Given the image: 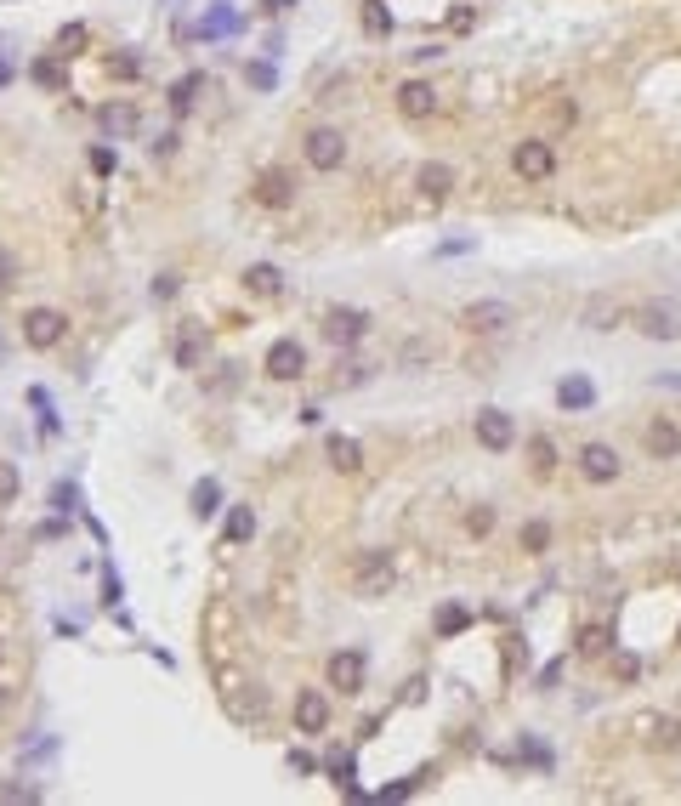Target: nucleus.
<instances>
[{"label": "nucleus", "instance_id": "obj_1", "mask_svg": "<svg viewBox=\"0 0 681 806\" xmlns=\"http://www.w3.org/2000/svg\"><path fill=\"white\" fill-rule=\"evenodd\" d=\"M392 585H398V574H392V557H386V551H364V557H358V568H352V591L364 596V602H381Z\"/></svg>", "mask_w": 681, "mask_h": 806}, {"label": "nucleus", "instance_id": "obj_2", "mask_svg": "<svg viewBox=\"0 0 681 806\" xmlns=\"http://www.w3.org/2000/svg\"><path fill=\"white\" fill-rule=\"evenodd\" d=\"M301 154H307L313 171H341V165H347V137H341L335 125H318V131H307Z\"/></svg>", "mask_w": 681, "mask_h": 806}, {"label": "nucleus", "instance_id": "obj_3", "mask_svg": "<svg viewBox=\"0 0 681 806\" xmlns=\"http://www.w3.org/2000/svg\"><path fill=\"white\" fill-rule=\"evenodd\" d=\"M63 335H69V318L57 313V307H29V313H23V341L35 352H52Z\"/></svg>", "mask_w": 681, "mask_h": 806}, {"label": "nucleus", "instance_id": "obj_4", "mask_svg": "<svg viewBox=\"0 0 681 806\" xmlns=\"http://www.w3.org/2000/svg\"><path fill=\"white\" fill-rule=\"evenodd\" d=\"M511 171L523 176V182H545V176L557 171V154H551V142H540V137L517 142V148H511Z\"/></svg>", "mask_w": 681, "mask_h": 806}, {"label": "nucleus", "instance_id": "obj_5", "mask_svg": "<svg viewBox=\"0 0 681 806\" xmlns=\"http://www.w3.org/2000/svg\"><path fill=\"white\" fill-rule=\"evenodd\" d=\"M460 324H466L472 335H500V330H511V324H517V313H511V301H472Z\"/></svg>", "mask_w": 681, "mask_h": 806}, {"label": "nucleus", "instance_id": "obj_6", "mask_svg": "<svg viewBox=\"0 0 681 806\" xmlns=\"http://www.w3.org/2000/svg\"><path fill=\"white\" fill-rule=\"evenodd\" d=\"M477 443H483L489 455H506L511 443H517V426H511L506 409H477Z\"/></svg>", "mask_w": 681, "mask_h": 806}, {"label": "nucleus", "instance_id": "obj_7", "mask_svg": "<svg viewBox=\"0 0 681 806\" xmlns=\"http://www.w3.org/2000/svg\"><path fill=\"white\" fill-rule=\"evenodd\" d=\"M579 477L585 483H613L619 477V449L613 443H585L579 449Z\"/></svg>", "mask_w": 681, "mask_h": 806}, {"label": "nucleus", "instance_id": "obj_8", "mask_svg": "<svg viewBox=\"0 0 681 806\" xmlns=\"http://www.w3.org/2000/svg\"><path fill=\"white\" fill-rule=\"evenodd\" d=\"M324 335H330L335 347L364 341V335H369V313H358V307H330V313H324Z\"/></svg>", "mask_w": 681, "mask_h": 806}, {"label": "nucleus", "instance_id": "obj_9", "mask_svg": "<svg viewBox=\"0 0 681 806\" xmlns=\"http://www.w3.org/2000/svg\"><path fill=\"white\" fill-rule=\"evenodd\" d=\"M250 199L267 205V211H284V205L296 199V176H290V171H262V176H256V188H250Z\"/></svg>", "mask_w": 681, "mask_h": 806}, {"label": "nucleus", "instance_id": "obj_10", "mask_svg": "<svg viewBox=\"0 0 681 806\" xmlns=\"http://www.w3.org/2000/svg\"><path fill=\"white\" fill-rule=\"evenodd\" d=\"M267 375H273V381H301V375H307L301 341H273V347H267Z\"/></svg>", "mask_w": 681, "mask_h": 806}, {"label": "nucleus", "instance_id": "obj_11", "mask_svg": "<svg viewBox=\"0 0 681 806\" xmlns=\"http://www.w3.org/2000/svg\"><path fill=\"white\" fill-rule=\"evenodd\" d=\"M398 114H403V120H432V114H437L432 80H403V86H398Z\"/></svg>", "mask_w": 681, "mask_h": 806}, {"label": "nucleus", "instance_id": "obj_12", "mask_svg": "<svg viewBox=\"0 0 681 806\" xmlns=\"http://www.w3.org/2000/svg\"><path fill=\"white\" fill-rule=\"evenodd\" d=\"M642 449H647L653 460H676V455H681V426H676V421H647Z\"/></svg>", "mask_w": 681, "mask_h": 806}, {"label": "nucleus", "instance_id": "obj_13", "mask_svg": "<svg viewBox=\"0 0 681 806\" xmlns=\"http://www.w3.org/2000/svg\"><path fill=\"white\" fill-rule=\"evenodd\" d=\"M296 727H301V733H324V727H330V699L313 693V687L296 693Z\"/></svg>", "mask_w": 681, "mask_h": 806}, {"label": "nucleus", "instance_id": "obj_14", "mask_svg": "<svg viewBox=\"0 0 681 806\" xmlns=\"http://www.w3.org/2000/svg\"><path fill=\"white\" fill-rule=\"evenodd\" d=\"M330 687H341V693H364V653H335L330 659Z\"/></svg>", "mask_w": 681, "mask_h": 806}, {"label": "nucleus", "instance_id": "obj_15", "mask_svg": "<svg viewBox=\"0 0 681 806\" xmlns=\"http://www.w3.org/2000/svg\"><path fill=\"white\" fill-rule=\"evenodd\" d=\"M415 188L437 205V199H449V193H454V171L443 165V159H426V165L415 171Z\"/></svg>", "mask_w": 681, "mask_h": 806}, {"label": "nucleus", "instance_id": "obj_16", "mask_svg": "<svg viewBox=\"0 0 681 806\" xmlns=\"http://www.w3.org/2000/svg\"><path fill=\"white\" fill-rule=\"evenodd\" d=\"M636 330L653 335V341H676L681 324H676V313H670V307H642V313H636Z\"/></svg>", "mask_w": 681, "mask_h": 806}, {"label": "nucleus", "instance_id": "obj_17", "mask_svg": "<svg viewBox=\"0 0 681 806\" xmlns=\"http://www.w3.org/2000/svg\"><path fill=\"white\" fill-rule=\"evenodd\" d=\"M245 290H250V296H267V301H273L284 290V273L273 262H256V267H245Z\"/></svg>", "mask_w": 681, "mask_h": 806}, {"label": "nucleus", "instance_id": "obj_18", "mask_svg": "<svg viewBox=\"0 0 681 806\" xmlns=\"http://www.w3.org/2000/svg\"><path fill=\"white\" fill-rule=\"evenodd\" d=\"M574 653H579V659H602V653H613V631H608V625H579Z\"/></svg>", "mask_w": 681, "mask_h": 806}, {"label": "nucleus", "instance_id": "obj_19", "mask_svg": "<svg viewBox=\"0 0 681 806\" xmlns=\"http://www.w3.org/2000/svg\"><path fill=\"white\" fill-rule=\"evenodd\" d=\"M324 455H330L335 472H358V466H364V449H358V438H341V432L324 443Z\"/></svg>", "mask_w": 681, "mask_h": 806}, {"label": "nucleus", "instance_id": "obj_20", "mask_svg": "<svg viewBox=\"0 0 681 806\" xmlns=\"http://www.w3.org/2000/svg\"><path fill=\"white\" fill-rule=\"evenodd\" d=\"M557 398H562V409H591V403H596V386L585 381V375H568V381L557 386Z\"/></svg>", "mask_w": 681, "mask_h": 806}, {"label": "nucleus", "instance_id": "obj_21", "mask_svg": "<svg viewBox=\"0 0 681 806\" xmlns=\"http://www.w3.org/2000/svg\"><path fill=\"white\" fill-rule=\"evenodd\" d=\"M188 506H193V517H199V523H205V517H216V511H222V489H216V483H193V494H188Z\"/></svg>", "mask_w": 681, "mask_h": 806}, {"label": "nucleus", "instance_id": "obj_22", "mask_svg": "<svg viewBox=\"0 0 681 806\" xmlns=\"http://www.w3.org/2000/svg\"><path fill=\"white\" fill-rule=\"evenodd\" d=\"M364 35H375V40L392 35V12H386L381 0H364Z\"/></svg>", "mask_w": 681, "mask_h": 806}, {"label": "nucleus", "instance_id": "obj_23", "mask_svg": "<svg viewBox=\"0 0 681 806\" xmlns=\"http://www.w3.org/2000/svg\"><path fill=\"white\" fill-rule=\"evenodd\" d=\"M199 91H205V74H188V80H176V86H171V108H176V114H188Z\"/></svg>", "mask_w": 681, "mask_h": 806}, {"label": "nucleus", "instance_id": "obj_24", "mask_svg": "<svg viewBox=\"0 0 681 806\" xmlns=\"http://www.w3.org/2000/svg\"><path fill=\"white\" fill-rule=\"evenodd\" d=\"M528 460H534V472H551V466H557V443L551 438H528Z\"/></svg>", "mask_w": 681, "mask_h": 806}, {"label": "nucleus", "instance_id": "obj_25", "mask_svg": "<svg viewBox=\"0 0 681 806\" xmlns=\"http://www.w3.org/2000/svg\"><path fill=\"white\" fill-rule=\"evenodd\" d=\"M18 489H23V472L12 466V460H0V511L18 500Z\"/></svg>", "mask_w": 681, "mask_h": 806}, {"label": "nucleus", "instance_id": "obj_26", "mask_svg": "<svg viewBox=\"0 0 681 806\" xmlns=\"http://www.w3.org/2000/svg\"><path fill=\"white\" fill-rule=\"evenodd\" d=\"M681 744V721L676 716H659L653 721V750H676Z\"/></svg>", "mask_w": 681, "mask_h": 806}, {"label": "nucleus", "instance_id": "obj_27", "mask_svg": "<svg viewBox=\"0 0 681 806\" xmlns=\"http://www.w3.org/2000/svg\"><path fill=\"white\" fill-rule=\"evenodd\" d=\"M29 74H35V86H46V91H63V63H57V57H40V63H35Z\"/></svg>", "mask_w": 681, "mask_h": 806}, {"label": "nucleus", "instance_id": "obj_28", "mask_svg": "<svg viewBox=\"0 0 681 806\" xmlns=\"http://www.w3.org/2000/svg\"><path fill=\"white\" fill-rule=\"evenodd\" d=\"M517 545H523L528 557H540L545 545H551V528H545V523H523V534H517Z\"/></svg>", "mask_w": 681, "mask_h": 806}, {"label": "nucleus", "instance_id": "obj_29", "mask_svg": "<svg viewBox=\"0 0 681 806\" xmlns=\"http://www.w3.org/2000/svg\"><path fill=\"white\" fill-rule=\"evenodd\" d=\"M86 23H69V29H63V35H57V57H74V52H86Z\"/></svg>", "mask_w": 681, "mask_h": 806}, {"label": "nucleus", "instance_id": "obj_30", "mask_svg": "<svg viewBox=\"0 0 681 806\" xmlns=\"http://www.w3.org/2000/svg\"><path fill=\"white\" fill-rule=\"evenodd\" d=\"M250 534H256V511H245V506H239L233 517H227V540L239 545V540H250Z\"/></svg>", "mask_w": 681, "mask_h": 806}, {"label": "nucleus", "instance_id": "obj_31", "mask_svg": "<svg viewBox=\"0 0 681 806\" xmlns=\"http://www.w3.org/2000/svg\"><path fill=\"white\" fill-rule=\"evenodd\" d=\"M489 528H494V506H472V511H466V534H477V540H483Z\"/></svg>", "mask_w": 681, "mask_h": 806}, {"label": "nucleus", "instance_id": "obj_32", "mask_svg": "<svg viewBox=\"0 0 681 806\" xmlns=\"http://www.w3.org/2000/svg\"><path fill=\"white\" fill-rule=\"evenodd\" d=\"M613 676H619V682H636V676H642V659H636V653H613Z\"/></svg>", "mask_w": 681, "mask_h": 806}, {"label": "nucleus", "instance_id": "obj_33", "mask_svg": "<svg viewBox=\"0 0 681 806\" xmlns=\"http://www.w3.org/2000/svg\"><path fill=\"white\" fill-rule=\"evenodd\" d=\"M437 631H443V636L466 631V608H443V614H437Z\"/></svg>", "mask_w": 681, "mask_h": 806}, {"label": "nucleus", "instance_id": "obj_34", "mask_svg": "<svg viewBox=\"0 0 681 806\" xmlns=\"http://www.w3.org/2000/svg\"><path fill=\"white\" fill-rule=\"evenodd\" d=\"M12 284H18V256H12V250H0V296H6Z\"/></svg>", "mask_w": 681, "mask_h": 806}, {"label": "nucleus", "instance_id": "obj_35", "mask_svg": "<svg viewBox=\"0 0 681 806\" xmlns=\"http://www.w3.org/2000/svg\"><path fill=\"white\" fill-rule=\"evenodd\" d=\"M103 125H108V131H131L137 114H131V108H103Z\"/></svg>", "mask_w": 681, "mask_h": 806}, {"label": "nucleus", "instance_id": "obj_36", "mask_svg": "<svg viewBox=\"0 0 681 806\" xmlns=\"http://www.w3.org/2000/svg\"><path fill=\"white\" fill-rule=\"evenodd\" d=\"M165 296H176V279H171V273H159V279H154V301H165Z\"/></svg>", "mask_w": 681, "mask_h": 806}, {"label": "nucleus", "instance_id": "obj_37", "mask_svg": "<svg viewBox=\"0 0 681 806\" xmlns=\"http://www.w3.org/2000/svg\"><path fill=\"white\" fill-rule=\"evenodd\" d=\"M6 704H12V699H6V687H0V716H6Z\"/></svg>", "mask_w": 681, "mask_h": 806}, {"label": "nucleus", "instance_id": "obj_38", "mask_svg": "<svg viewBox=\"0 0 681 806\" xmlns=\"http://www.w3.org/2000/svg\"><path fill=\"white\" fill-rule=\"evenodd\" d=\"M0 659H6V648H0Z\"/></svg>", "mask_w": 681, "mask_h": 806}]
</instances>
